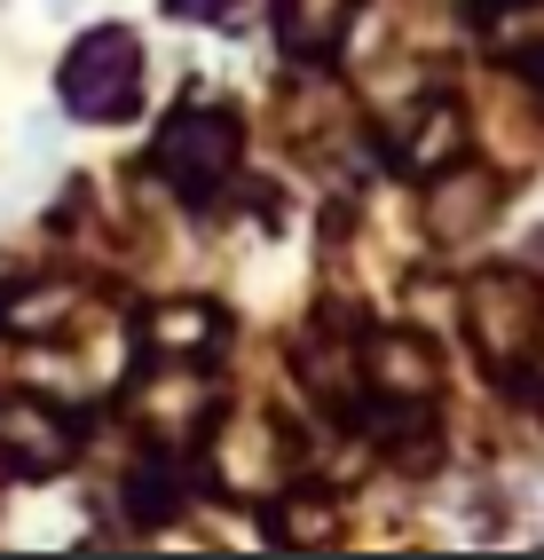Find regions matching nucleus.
<instances>
[{"label":"nucleus","mask_w":544,"mask_h":560,"mask_svg":"<svg viewBox=\"0 0 544 560\" xmlns=\"http://www.w3.org/2000/svg\"><path fill=\"white\" fill-rule=\"evenodd\" d=\"M465 324H474V348L497 371H521L544 348V292L521 269H489L465 284Z\"/></svg>","instance_id":"3"},{"label":"nucleus","mask_w":544,"mask_h":560,"mask_svg":"<svg viewBox=\"0 0 544 560\" xmlns=\"http://www.w3.org/2000/svg\"><path fill=\"white\" fill-rule=\"evenodd\" d=\"M371 371H379V387L403 395V402L434 395V348L418 340V331H387V340H371Z\"/></svg>","instance_id":"9"},{"label":"nucleus","mask_w":544,"mask_h":560,"mask_svg":"<svg viewBox=\"0 0 544 560\" xmlns=\"http://www.w3.org/2000/svg\"><path fill=\"white\" fill-rule=\"evenodd\" d=\"M56 103L80 127H119L142 103V40L127 24H95L71 40V56L56 63Z\"/></svg>","instance_id":"1"},{"label":"nucleus","mask_w":544,"mask_h":560,"mask_svg":"<svg viewBox=\"0 0 544 560\" xmlns=\"http://www.w3.org/2000/svg\"><path fill=\"white\" fill-rule=\"evenodd\" d=\"M222 348V308L213 301H166L142 316V355H205Z\"/></svg>","instance_id":"8"},{"label":"nucleus","mask_w":544,"mask_h":560,"mask_svg":"<svg viewBox=\"0 0 544 560\" xmlns=\"http://www.w3.org/2000/svg\"><path fill=\"white\" fill-rule=\"evenodd\" d=\"M134 419L151 442H190L205 419H213V380L205 371H181V363H158V371H142V387H134Z\"/></svg>","instance_id":"5"},{"label":"nucleus","mask_w":544,"mask_h":560,"mask_svg":"<svg viewBox=\"0 0 544 560\" xmlns=\"http://www.w3.org/2000/svg\"><path fill=\"white\" fill-rule=\"evenodd\" d=\"M71 308H80V292H71V284H24V292L0 301V324H9V331H63Z\"/></svg>","instance_id":"10"},{"label":"nucleus","mask_w":544,"mask_h":560,"mask_svg":"<svg viewBox=\"0 0 544 560\" xmlns=\"http://www.w3.org/2000/svg\"><path fill=\"white\" fill-rule=\"evenodd\" d=\"M347 16H355V0H293V16H284V48H293V56L332 48Z\"/></svg>","instance_id":"11"},{"label":"nucleus","mask_w":544,"mask_h":560,"mask_svg":"<svg viewBox=\"0 0 544 560\" xmlns=\"http://www.w3.org/2000/svg\"><path fill=\"white\" fill-rule=\"evenodd\" d=\"M245 9H252V0H166V16H190V24H229Z\"/></svg>","instance_id":"13"},{"label":"nucleus","mask_w":544,"mask_h":560,"mask_svg":"<svg viewBox=\"0 0 544 560\" xmlns=\"http://www.w3.org/2000/svg\"><path fill=\"white\" fill-rule=\"evenodd\" d=\"M237 142H245V135H237V110H222V103H190V110H174V119L158 127L151 166L166 174L174 198L205 206V198L237 174Z\"/></svg>","instance_id":"2"},{"label":"nucleus","mask_w":544,"mask_h":560,"mask_svg":"<svg viewBox=\"0 0 544 560\" xmlns=\"http://www.w3.org/2000/svg\"><path fill=\"white\" fill-rule=\"evenodd\" d=\"M394 159H403L411 174H442L465 159V110L458 103H418L394 119Z\"/></svg>","instance_id":"6"},{"label":"nucleus","mask_w":544,"mask_h":560,"mask_svg":"<svg viewBox=\"0 0 544 560\" xmlns=\"http://www.w3.org/2000/svg\"><path fill=\"white\" fill-rule=\"evenodd\" d=\"M489 40H497L505 56H544V0H497Z\"/></svg>","instance_id":"12"},{"label":"nucleus","mask_w":544,"mask_h":560,"mask_svg":"<svg viewBox=\"0 0 544 560\" xmlns=\"http://www.w3.org/2000/svg\"><path fill=\"white\" fill-rule=\"evenodd\" d=\"M489 213H497V182H482V174H442V182H426V230L442 237V245L482 237Z\"/></svg>","instance_id":"7"},{"label":"nucleus","mask_w":544,"mask_h":560,"mask_svg":"<svg viewBox=\"0 0 544 560\" xmlns=\"http://www.w3.org/2000/svg\"><path fill=\"white\" fill-rule=\"evenodd\" d=\"M71 451H80L71 410H56L48 395H0V466H16L24 481H48L71 466Z\"/></svg>","instance_id":"4"}]
</instances>
